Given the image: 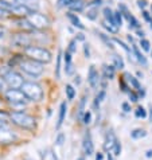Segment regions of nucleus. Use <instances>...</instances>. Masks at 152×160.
Returning a JSON list of instances; mask_svg holds the SVG:
<instances>
[{"mask_svg":"<svg viewBox=\"0 0 152 160\" xmlns=\"http://www.w3.org/2000/svg\"><path fill=\"white\" fill-rule=\"evenodd\" d=\"M24 52L27 57H30V59H34L39 62V63H48L51 61V52L43 47L30 46L27 48H24Z\"/></svg>","mask_w":152,"mask_h":160,"instance_id":"nucleus-1","label":"nucleus"},{"mask_svg":"<svg viewBox=\"0 0 152 160\" xmlns=\"http://www.w3.org/2000/svg\"><path fill=\"white\" fill-rule=\"evenodd\" d=\"M10 118L15 125L23 128V129H34L35 124H37L33 116H30L24 112H12L10 114Z\"/></svg>","mask_w":152,"mask_h":160,"instance_id":"nucleus-2","label":"nucleus"},{"mask_svg":"<svg viewBox=\"0 0 152 160\" xmlns=\"http://www.w3.org/2000/svg\"><path fill=\"white\" fill-rule=\"evenodd\" d=\"M20 90L24 93V96L30 101H41L43 97V90L41 85H38L35 82H24L23 86L20 88Z\"/></svg>","mask_w":152,"mask_h":160,"instance_id":"nucleus-3","label":"nucleus"},{"mask_svg":"<svg viewBox=\"0 0 152 160\" xmlns=\"http://www.w3.org/2000/svg\"><path fill=\"white\" fill-rule=\"evenodd\" d=\"M19 66L24 73L33 75V77H38V75H41L43 73L42 63H39V62L34 59H22L19 62Z\"/></svg>","mask_w":152,"mask_h":160,"instance_id":"nucleus-4","label":"nucleus"},{"mask_svg":"<svg viewBox=\"0 0 152 160\" xmlns=\"http://www.w3.org/2000/svg\"><path fill=\"white\" fill-rule=\"evenodd\" d=\"M4 81H6V83L8 86H10L11 89H20L22 86H23V77L19 74L14 72V70H10V72H7L6 74H4Z\"/></svg>","mask_w":152,"mask_h":160,"instance_id":"nucleus-5","label":"nucleus"},{"mask_svg":"<svg viewBox=\"0 0 152 160\" xmlns=\"http://www.w3.org/2000/svg\"><path fill=\"white\" fill-rule=\"evenodd\" d=\"M27 20L30 22V24L33 26L34 28H46L50 26L48 18L42 15V14H38V12H33L31 15H28Z\"/></svg>","mask_w":152,"mask_h":160,"instance_id":"nucleus-6","label":"nucleus"},{"mask_svg":"<svg viewBox=\"0 0 152 160\" xmlns=\"http://www.w3.org/2000/svg\"><path fill=\"white\" fill-rule=\"evenodd\" d=\"M6 98L8 102H11L12 105H24L27 97L24 96V93L19 90V89H10L6 92Z\"/></svg>","mask_w":152,"mask_h":160,"instance_id":"nucleus-7","label":"nucleus"},{"mask_svg":"<svg viewBox=\"0 0 152 160\" xmlns=\"http://www.w3.org/2000/svg\"><path fill=\"white\" fill-rule=\"evenodd\" d=\"M11 42H12V44H15V46H18V47L27 48V47H30L31 39H30L28 35H26V34H15L14 37H12Z\"/></svg>","mask_w":152,"mask_h":160,"instance_id":"nucleus-8","label":"nucleus"},{"mask_svg":"<svg viewBox=\"0 0 152 160\" xmlns=\"http://www.w3.org/2000/svg\"><path fill=\"white\" fill-rule=\"evenodd\" d=\"M16 140L15 133L7 129V128H0V144H10Z\"/></svg>","mask_w":152,"mask_h":160,"instance_id":"nucleus-9","label":"nucleus"},{"mask_svg":"<svg viewBox=\"0 0 152 160\" xmlns=\"http://www.w3.org/2000/svg\"><path fill=\"white\" fill-rule=\"evenodd\" d=\"M82 148H84L85 155H88V156H90V155H93V152H94V145H93L92 135L89 132H86V133H85V136H84Z\"/></svg>","mask_w":152,"mask_h":160,"instance_id":"nucleus-10","label":"nucleus"},{"mask_svg":"<svg viewBox=\"0 0 152 160\" xmlns=\"http://www.w3.org/2000/svg\"><path fill=\"white\" fill-rule=\"evenodd\" d=\"M117 141L119 140H117V137H116L114 132L113 131H108V133H106V136H105V144H104L105 151H112Z\"/></svg>","mask_w":152,"mask_h":160,"instance_id":"nucleus-11","label":"nucleus"},{"mask_svg":"<svg viewBox=\"0 0 152 160\" xmlns=\"http://www.w3.org/2000/svg\"><path fill=\"white\" fill-rule=\"evenodd\" d=\"M88 81H89V85H90V88H93V89L97 88V85H98V73H97L94 65H92L90 68H89Z\"/></svg>","mask_w":152,"mask_h":160,"instance_id":"nucleus-12","label":"nucleus"},{"mask_svg":"<svg viewBox=\"0 0 152 160\" xmlns=\"http://www.w3.org/2000/svg\"><path fill=\"white\" fill-rule=\"evenodd\" d=\"M12 12L16 15H22V16H28L33 14V10H31L30 7L24 6V4H19V6H15L12 8Z\"/></svg>","mask_w":152,"mask_h":160,"instance_id":"nucleus-13","label":"nucleus"},{"mask_svg":"<svg viewBox=\"0 0 152 160\" xmlns=\"http://www.w3.org/2000/svg\"><path fill=\"white\" fill-rule=\"evenodd\" d=\"M66 109H68V106H66V102H62L61 106H59V114H58V121H57V129H59L62 127V124L65 121V117H66Z\"/></svg>","mask_w":152,"mask_h":160,"instance_id":"nucleus-14","label":"nucleus"},{"mask_svg":"<svg viewBox=\"0 0 152 160\" xmlns=\"http://www.w3.org/2000/svg\"><path fill=\"white\" fill-rule=\"evenodd\" d=\"M66 16H68V19L71 22V24H73L74 27H78V28H81V30L85 28V26L81 23V20H79V18H78L77 15L71 14V12H68V14H66Z\"/></svg>","mask_w":152,"mask_h":160,"instance_id":"nucleus-15","label":"nucleus"},{"mask_svg":"<svg viewBox=\"0 0 152 160\" xmlns=\"http://www.w3.org/2000/svg\"><path fill=\"white\" fill-rule=\"evenodd\" d=\"M132 51H133V54H135V57H136V61L145 66L147 65V58L140 52V50H139V47L136 46V44H133V46H132Z\"/></svg>","mask_w":152,"mask_h":160,"instance_id":"nucleus-16","label":"nucleus"},{"mask_svg":"<svg viewBox=\"0 0 152 160\" xmlns=\"http://www.w3.org/2000/svg\"><path fill=\"white\" fill-rule=\"evenodd\" d=\"M147 136V132L144 129H141V128H137V129H133L131 132V137L135 140H139V139H143V137Z\"/></svg>","mask_w":152,"mask_h":160,"instance_id":"nucleus-17","label":"nucleus"},{"mask_svg":"<svg viewBox=\"0 0 152 160\" xmlns=\"http://www.w3.org/2000/svg\"><path fill=\"white\" fill-rule=\"evenodd\" d=\"M69 8L71 11H82L84 10V2L82 0H73V2L70 3Z\"/></svg>","mask_w":152,"mask_h":160,"instance_id":"nucleus-18","label":"nucleus"},{"mask_svg":"<svg viewBox=\"0 0 152 160\" xmlns=\"http://www.w3.org/2000/svg\"><path fill=\"white\" fill-rule=\"evenodd\" d=\"M104 77L106 79H112L114 77V66H108V65L104 66Z\"/></svg>","mask_w":152,"mask_h":160,"instance_id":"nucleus-19","label":"nucleus"},{"mask_svg":"<svg viewBox=\"0 0 152 160\" xmlns=\"http://www.w3.org/2000/svg\"><path fill=\"white\" fill-rule=\"evenodd\" d=\"M104 16H105L106 22H109L110 24L116 26V24H114V18H113V12H112V10H110L109 7H105V8H104Z\"/></svg>","mask_w":152,"mask_h":160,"instance_id":"nucleus-20","label":"nucleus"},{"mask_svg":"<svg viewBox=\"0 0 152 160\" xmlns=\"http://www.w3.org/2000/svg\"><path fill=\"white\" fill-rule=\"evenodd\" d=\"M124 77H125V78H127V79H128V81H129V82H131V83H132V86H133V88H135V89H136V90H140V89H141V86H140V82H139V81H137V78H135V77H132V75H131V74H128V73H125V75H124Z\"/></svg>","mask_w":152,"mask_h":160,"instance_id":"nucleus-21","label":"nucleus"},{"mask_svg":"<svg viewBox=\"0 0 152 160\" xmlns=\"http://www.w3.org/2000/svg\"><path fill=\"white\" fill-rule=\"evenodd\" d=\"M98 16V8L97 7H90L89 10L86 11V18L90 20H96Z\"/></svg>","mask_w":152,"mask_h":160,"instance_id":"nucleus-22","label":"nucleus"},{"mask_svg":"<svg viewBox=\"0 0 152 160\" xmlns=\"http://www.w3.org/2000/svg\"><path fill=\"white\" fill-rule=\"evenodd\" d=\"M61 59H62V51L59 50L57 57V65H55V78L61 77Z\"/></svg>","mask_w":152,"mask_h":160,"instance_id":"nucleus-23","label":"nucleus"},{"mask_svg":"<svg viewBox=\"0 0 152 160\" xmlns=\"http://www.w3.org/2000/svg\"><path fill=\"white\" fill-rule=\"evenodd\" d=\"M102 27H104L105 30H108L109 32H112V34H117V31H119V27H116V26L108 23L106 20L102 22Z\"/></svg>","mask_w":152,"mask_h":160,"instance_id":"nucleus-24","label":"nucleus"},{"mask_svg":"<svg viewBox=\"0 0 152 160\" xmlns=\"http://www.w3.org/2000/svg\"><path fill=\"white\" fill-rule=\"evenodd\" d=\"M104 98H105V90L102 89V90L98 93V94L96 96V98H94V108H98L101 102L104 101Z\"/></svg>","mask_w":152,"mask_h":160,"instance_id":"nucleus-25","label":"nucleus"},{"mask_svg":"<svg viewBox=\"0 0 152 160\" xmlns=\"http://www.w3.org/2000/svg\"><path fill=\"white\" fill-rule=\"evenodd\" d=\"M65 90H66V96H68V100H74V97H75V89L71 86V85H66Z\"/></svg>","mask_w":152,"mask_h":160,"instance_id":"nucleus-26","label":"nucleus"},{"mask_svg":"<svg viewBox=\"0 0 152 160\" xmlns=\"http://www.w3.org/2000/svg\"><path fill=\"white\" fill-rule=\"evenodd\" d=\"M113 18H114V24H116V27H120V26L123 24V15H121V12H120V11L113 12Z\"/></svg>","mask_w":152,"mask_h":160,"instance_id":"nucleus-27","label":"nucleus"},{"mask_svg":"<svg viewBox=\"0 0 152 160\" xmlns=\"http://www.w3.org/2000/svg\"><path fill=\"white\" fill-rule=\"evenodd\" d=\"M98 37H100L102 41L106 43V46H108V47H110V48H113V47H114V46H113V43H114V42H113V39H109L105 34H102V32H98Z\"/></svg>","mask_w":152,"mask_h":160,"instance_id":"nucleus-28","label":"nucleus"},{"mask_svg":"<svg viewBox=\"0 0 152 160\" xmlns=\"http://www.w3.org/2000/svg\"><path fill=\"white\" fill-rule=\"evenodd\" d=\"M113 61H114V68L116 69H124V61L120 55H114Z\"/></svg>","mask_w":152,"mask_h":160,"instance_id":"nucleus-29","label":"nucleus"},{"mask_svg":"<svg viewBox=\"0 0 152 160\" xmlns=\"http://www.w3.org/2000/svg\"><path fill=\"white\" fill-rule=\"evenodd\" d=\"M135 116L137 118H145L147 117V110L143 108V106H139V108L135 110Z\"/></svg>","mask_w":152,"mask_h":160,"instance_id":"nucleus-30","label":"nucleus"},{"mask_svg":"<svg viewBox=\"0 0 152 160\" xmlns=\"http://www.w3.org/2000/svg\"><path fill=\"white\" fill-rule=\"evenodd\" d=\"M127 19H128V22H129V24H131V27H135V28H139V22H137V19L133 15H131V14H128L127 15Z\"/></svg>","mask_w":152,"mask_h":160,"instance_id":"nucleus-31","label":"nucleus"},{"mask_svg":"<svg viewBox=\"0 0 152 160\" xmlns=\"http://www.w3.org/2000/svg\"><path fill=\"white\" fill-rule=\"evenodd\" d=\"M82 121H84L85 125H89V124L92 122V112H90V110H88V112H85V113H84Z\"/></svg>","mask_w":152,"mask_h":160,"instance_id":"nucleus-32","label":"nucleus"},{"mask_svg":"<svg viewBox=\"0 0 152 160\" xmlns=\"http://www.w3.org/2000/svg\"><path fill=\"white\" fill-rule=\"evenodd\" d=\"M18 26L19 27H23V28H26V30H33L34 27L30 24V22L26 19V20H20V22H18Z\"/></svg>","mask_w":152,"mask_h":160,"instance_id":"nucleus-33","label":"nucleus"},{"mask_svg":"<svg viewBox=\"0 0 152 160\" xmlns=\"http://www.w3.org/2000/svg\"><path fill=\"white\" fill-rule=\"evenodd\" d=\"M12 8L14 7H11L10 4H7L6 2H3V0H0V10L4 11V12H8V11H12Z\"/></svg>","mask_w":152,"mask_h":160,"instance_id":"nucleus-34","label":"nucleus"},{"mask_svg":"<svg viewBox=\"0 0 152 160\" xmlns=\"http://www.w3.org/2000/svg\"><path fill=\"white\" fill-rule=\"evenodd\" d=\"M140 46L143 47V50L144 51H151V44H149V41H147V39H141L140 41Z\"/></svg>","mask_w":152,"mask_h":160,"instance_id":"nucleus-35","label":"nucleus"},{"mask_svg":"<svg viewBox=\"0 0 152 160\" xmlns=\"http://www.w3.org/2000/svg\"><path fill=\"white\" fill-rule=\"evenodd\" d=\"M113 155L114 156H120V153H121V144H120V141H117V143L114 144V147H113Z\"/></svg>","mask_w":152,"mask_h":160,"instance_id":"nucleus-36","label":"nucleus"},{"mask_svg":"<svg viewBox=\"0 0 152 160\" xmlns=\"http://www.w3.org/2000/svg\"><path fill=\"white\" fill-rule=\"evenodd\" d=\"M8 118H10V114H7L6 112H2V110H0V121L7 122Z\"/></svg>","mask_w":152,"mask_h":160,"instance_id":"nucleus-37","label":"nucleus"},{"mask_svg":"<svg viewBox=\"0 0 152 160\" xmlns=\"http://www.w3.org/2000/svg\"><path fill=\"white\" fill-rule=\"evenodd\" d=\"M75 42H77V41H75V39H73V41H71L70 43H69V52H70V54H73V52H75Z\"/></svg>","mask_w":152,"mask_h":160,"instance_id":"nucleus-38","label":"nucleus"},{"mask_svg":"<svg viewBox=\"0 0 152 160\" xmlns=\"http://www.w3.org/2000/svg\"><path fill=\"white\" fill-rule=\"evenodd\" d=\"M65 72H66V74H69V75L73 74V72H74L73 63H70V65H65Z\"/></svg>","mask_w":152,"mask_h":160,"instance_id":"nucleus-39","label":"nucleus"},{"mask_svg":"<svg viewBox=\"0 0 152 160\" xmlns=\"http://www.w3.org/2000/svg\"><path fill=\"white\" fill-rule=\"evenodd\" d=\"M63 141H65L63 133H59V135H58V137H57V140H55V143H57L58 145H62V144H63Z\"/></svg>","mask_w":152,"mask_h":160,"instance_id":"nucleus-40","label":"nucleus"},{"mask_svg":"<svg viewBox=\"0 0 152 160\" xmlns=\"http://www.w3.org/2000/svg\"><path fill=\"white\" fill-rule=\"evenodd\" d=\"M128 94H129V98H131L132 102H137V101H139V96L136 94L135 92H129Z\"/></svg>","mask_w":152,"mask_h":160,"instance_id":"nucleus-41","label":"nucleus"},{"mask_svg":"<svg viewBox=\"0 0 152 160\" xmlns=\"http://www.w3.org/2000/svg\"><path fill=\"white\" fill-rule=\"evenodd\" d=\"M71 63V54L69 51L65 52V65H70Z\"/></svg>","mask_w":152,"mask_h":160,"instance_id":"nucleus-42","label":"nucleus"},{"mask_svg":"<svg viewBox=\"0 0 152 160\" xmlns=\"http://www.w3.org/2000/svg\"><path fill=\"white\" fill-rule=\"evenodd\" d=\"M121 108H123V110H124L125 113H129V112H131V105H129L128 102H123Z\"/></svg>","mask_w":152,"mask_h":160,"instance_id":"nucleus-43","label":"nucleus"},{"mask_svg":"<svg viewBox=\"0 0 152 160\" xmlns=\"http://www.w3.org/2000/svg\"><path fill=\"white\" fill-rule=\"evenodd\" d=\"M84 52H85V57H86V58L90 57V50H89V44L88 43L84 44Z\"/></svg>","mask_w":152,"mask_h":160,"instance_id":"nucleus-44","label":"nucleus"},{"mask_svg":"<svg viewBox=\"0 0 152 160\" xmlns=\"http://www.w3.org/2000/svg\"><path fill=\"white\" fill-rule=\"evenodd\" d=\"M3 2H6L7 4H10V6H11V7L19 6V0H3Z\"/></svg>","mask_w":152,"mask_h":160,"instance_id":"nucleus-45","label":"nucleus"},{"mask_svg":"<svg viewBox=\"0 0 152 160\" xmlns=\"http://www.w3.org/2000/svg\"><path fill=\"white\" fill-rule=\"evenodd\" d=\"M137 6H139V8L144 10V8L147 7V2H145V0H137Z\"/></svg>","mask_w":152,"mask_h":160,"instance_id":"nucleus-46","label":"nucleus"},{"mask_svg":"<svg viewBox=\"0 0 152 160\" xmlns=\"http://www.w3.org/2000/svg\"><path fill=\"white\" fill-rule=\"evenodd\" d=\"M143 16H144V19H145L147 22H149V23L152 22V18H151V15H149L147 11H143Z\"/></svg>","mask_w":152,"mask_h":160,"instance_id":"nucleus-47","label":"nucleus"},{"mask_svg":"<svg viewBox=\"0 0 152 160\" xmlns=\"http://www.w3.org/2000/svg\"><path fill=\"white\" fill-rule=\"evenodd\" d=\"M101 3H102V0H93L89 6L90 7H97V6H101Z\"/></svg>","mask_w":152,"mask_h":160,"instance_id":"nucleus-48","label":"nucleus"},{"mask_svg":"<svg viewBox=\"0 0 152 160\" xmlns=\"http://www.w3.org/2000/svg\"><path fill=\"white\" fill-rule=\"evenodd\" d=\"M4 88H6V81L4 78H0V90H4Z\"/></svg>","mask_w":152,"mask_h":160,"instance_id":"nucleus-49","label":"nucleus"},{"mask_svg":"<svg viewBox=\"0 0 152 160\" xmlns=\"http://www.w3.org/2000/svg\"><path fill=\"white\" fill-rule=\"evenodd\" d=\"M120 85H121V90H123V92H127V90H128V88H127V85H125L124 81L120 82Z\"/></svg>","mask_w":152,"mask_h":160,"instance_id":"nucleus-50","label":"nucleus"},{"mask_svg":"<svg viewBox=\"0 0 152 160\" xmlns=\"http://www.w3.org/2000/svg\"><path fill=\"white\" fill-rule=\"evenodd\" d=\"M145 158H147V159H151V158H152V149L147 151V152H145Z\"/></svg>","mask_w":152,"mask_h":160,"instance_id":"nucleus-51","label":"nucleus"},{"mask_svg":"<svg viewBox=\"0 0 152 160\" xmlns=\"http://www.w3.org/2000/svg\"><path fill=\"white\" fill-rule=\"evenodd\" d=\"M102 159H104V155L100 153V152L96 153V160H102Z\"/></svg>","mask_w":152,"mask_h":160,"instance_id":"nucleus-52","label":"nucleus"},{"mask_svg":"<svg viewBox=\"0 0 152 160\" xmlns=\"http://www.w3.org/2000/svg\"><path fill=\"white\" fill-rule=\"evenodd\" d=\"M137 35H139L140 38H143L145 34H144V31H143V30H137Z\"/></svg>","mask_w":152,"mask_h":160,"instance_id":"nucleus-53","label":"nucleus"},{"mask_svg":"<svg viewBox=\"0 0 152 160\" xmlns=\"http://www.w3.org/2000/svg\"><path fill=\"white\" fill-rule=\"evenodd\" d=\"M79 78H81V77H78V75H77V77L74 78V83H77V85H79V83H81V79H79Z\"/></svg>","mask_w":152,"mask_h":160,"instance_id":"nucleus-54","label":"nucleus"},{"mask_svg":"<svg viewBox=\"0 0 152 160\" xmlns=\"http://www.w3.org/2000/svg\"><path fill=\"white\" fill-rule=\"evenodd\" d=\"M77 35H78V37H77V39H78V41H84V39H85L84 34H77Z\"/></svg>","mask_w":152,"mask_h":160,"instance_id":"nucleus-55","label":"nucleus"},{"mask_svg":"<svg viewBox=\"0 0 152 160\" xmlns=\"http://www.w3.org/2000/svg\"><path fill=\"white\" fill-rule=\"evenodd\" d=\"M4 32H6V31H4V28L0 27V38H3V37H4Z\"/></svg>","mask_w":152,"mask_h":160,"instance_id":"nucleus-56","label":"nucleus"},{"mask_svg":"<svg viewBox=\"0 0 152 160\" xmlns=\"http://www.w3.org/2000/svg\"><path fill=\"white\" fill-rule=\"evenodd\" d=\"M149 120L152 122V105H149Z\"/></svg>","mask_w":152,"mask_h":160,"instance_id":"nucleus-57","label":"nucleus"},{"mask_svg":"<svg viewBox=\"0 0 152 160\" xmlns=\"http://www.w3.org/2000/svg\"><path fill=\"white\" fill-rule=\"evenodd\" d=\"M63 2H65V0H58V7H62V6H63Z\"/></svg>","mask_w":152,"mask_h":160,"instance_id":"nucleus-58","label":"nucleus"},{"mask_svg":"<svg viewBox=\"0 0 152 160\" xmlns=\"http://www.w3.org/2000/svg\"><path fill=\"white\" fill-rule=\"evenodd\" d=\"M108 160H114V159H113V156H112L110 153H108Z\"/></svg>","mask_w":152,"mask_h":160,"instance_id":"nucleus-59","label":"nucleus"},{"mask_svg":"<svg viewBox=\"0 0 152 160\" xmlns=\"http://www.w3.org/2000/svg\"><path fill=\"white\" fill-rule=\"evenodd\" d=\"M4 14H6V12H4V11H2V10H0V18H2V16H4Z\"/></svg>","mask_w":152,"mask_h":160,"instance_id":"nucleus-60","label":"nucleus"},{"mask_svg":"<svg viewBox=\"0 0 152 160\" xmlns=\"http://www.w3.org/2000/svg\"><path fill=\"white\" fill-rule=\"evenodd\" d=\"M151 14H152V4H151Z\"/></svg>","mask_w":152,"mask_h":160,"instance_id":"nucleus-61","label":"nucleus"},{"mask_svg":"<svg viewBox=\"0 0 152 160\" xmlns=\"http://www.w3.org/2000/svg\"><path fill=\"white\" fill-rule=\"evenodd\" d=\"M151 28H152V22H151Z\"/></svg>","mask_w":152,"mask_h":160,"instance_id":"nucleus-62","label":"nucleus"},{"mask_svg":"<svg viewBox=\"0 0 152 160\" xmlns=\"http://www.w3.org/2000/svg\"><path fill=\"white\" fill-rule=\"evenodd\" d=\"M151 57H152V50H151Z\"/></svg>","mask_w":152,"mask_h":160,"instance_id":"nucleus-63","label":"nucleus"}]
</instances>
